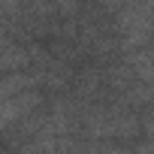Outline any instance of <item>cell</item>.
Here are the masks:
<instances>
[{
	"label": "cell",
	"mask_w": 154,
	"mask_h": 154,
	"mask_svg": "<svg viewBox=\"0 0 154 154\" xmlns=\"http://www.w3.org/2000/svg\"><path fill=\"white\" fill-rule=\"evenodd\" d=\"M142 130H145V136H151L154 139V103L148 106V112L142 115Z\"/></svg>",
	"instance_id": "obj_5"
},
{
	"label": "cell",
	"mask_w": 154,
	"mask_h": 154,
	"mask_svg": "<svg viewBox=\"0 0 154 154\" xmlns=\"http://www.w3.org/2000/svg\"><path fill=\"white\" fill-rule=\"evenodd\" d=\"M127 63L136 72V82L142 85H154V42L148 48H139L133 54H127Z\"/></svg>",
	"instance_id": "obj_4"
},
{
	"label": "cell",
	"mask_w": 154,
	"mask_h": 154,
	"mask_svg": "<svg viewBox=\"0 0 154 154\" xmlns=\"http://www.w3.org/2000/svg\"><path fill=\"white\" fill-rule=\"evenodd\" d=\"M0 66L3 72H24L30 66V48L24 42H15L12 36H3V48H0Z\"/></svg>",
	"instance_id": "obj_2"
},
{
	"label": "cell",
	"mask_w": 154,
	"mask_h": 154,
	"mask_svg": "<svg viewBox=\"0 0 154 154\" xmlns=\"http://www.w3.org/2000/svg\"><path fill=\"white\" fill-rule=\"evenodd\" d=\"M103 82L115 91V94H127L133 85H136V72H133V66L127 63V60H115V63H109L106 66V72H103Z\"/></svg>",
	"instance_id": "obj_3"
},
{
	"label": "cell",
	"mask_w": 154,
	"mask_h": 154,
	"mask_svg": "<svg viewBox=\"0 0 154 154\" xmlns=\"http://www.w3.org/2000/svg\"><path fill=\"white\" fill-rule=\"evenodd\" d=\"M42 106V97L39 91H27V94H18L12 100H3V106H0V124H3L6 133H12V127L18 121H27L30 115H36V109Z\"/></svg>",
	"instance_id": "obj_1"
}]
</instances>
